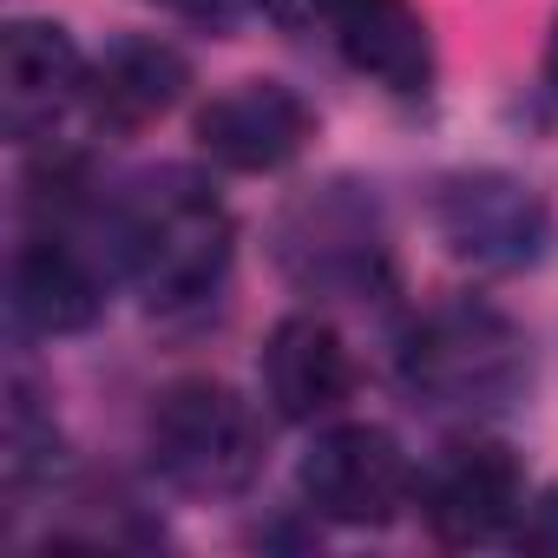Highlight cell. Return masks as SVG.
Returning a JSON list of instances; mask_svg holds the SVG:
<instances>
[{"instance_id": "8fae6325", "label": "cell", "mask_w": 558, "mask_h": 558, "mask_svg": "<svg viewBox=\"0 0 558 558\" xmlns=\"http://www.w3.org/2000/svg\"><path fill=\"white\" fill-rule=\"evenodd\" d=\"M336 47L342 60L388 86V93H427L434 86V40L427 21L414 14V0H329Z\"/></svg>"}, {"instance_id": "6da1fadb", "label": "cell", "mask_w": 558, "mask_h": 558, "mask_svg": "<svg viewBox=\"0 0 558 558\" xmlns=\"http://www.w3.org/2000/svg\"><path fill=\"white\" fill-rule=\"evenodd\" d=\"M230 243L236 223L223 210V197L210 184H197L191 171H158L138 184L132 210H125V263L132 283L158 303H197L217 290V276L230 269Z\"/></svg>"}, {"instance_id": "8992f818", "label": "cell", "mask_w": 558, "mask_h": 558, "mask_svg": "<svg viewBox=\"0 0 558 558\" xmlns=\"http://www.w3.org/2000/svg\"><path fill=\"white\" fill-rule=\"evenodd\" d=\"M525 506V473L499 440H460L421 480V519L440 545H486L512 532Z\"/></svg>"}, {"instance_id": "5bb4252c", "label": "cell", "mask_w": 558, "mask_h": 558, "mask_svg": "<svg viewBox=\"0 0 558 558\" xmlns=\"http://www.w3.org/2000/svg\"><path fill=\"white\" fill-rule=\"evenodd\" d=\"M512 545H519V551H551V558H558V493H538V499L519 506Z\"/></svg>"}, {"instance_id": "30bf717a", "label": "cell", "mask_w": 558, "mask_h": 558, "mask_svg": "<svg viewBox=\"0 0 558 558\" xmlns=\"http://www.w3.org/2000/svg\"><path fill=\"white\" fill-rule=\"evenodd\" d=\"M263 395L283 421H323L355 395V362L323 316H290L263 342Z\"/></svg>"}, {"instance_id": "9c48e42d", "label": "cell", "mask_w": 558, "mask_h": 558, "mask_svg": "<svg viewBox=\"0 0 558 558\" xmlns=\"http://www.w3.org/2000/svg\"><path fill=\"white\" fill-rule=\"evenodd\" d=\"M73 99H86L80 47L47 21H14L0 40V125H8V138L34 145L66 119Z\"/></svg>"}, {"instance_id": "7c38bea8", "label": "cell", "mask_w": 558, "mask_h": 558, "mask_svg": "<svg viewBox=\"0 0 558 558\" xmlns=\"http://www.w3.org/2000/svg\"><path fill=\"white\" fill-rule=\"evenodd\" d=\"M191 86V66L165 40H119L93 73H86V106L106 132H145L165 119Z\"/></svg>"}, {"instance_id": "52a82bcc", "label": "cell", "mask_w": 558, "mask_h": 558, "mask_svg": "<svg viewBox=\"0 0 558 558\" xmlns=\"http://www.w3.org/2000/svg\"><path fill=\"white\" fill-rule=\"evenodd\" d=\"M316 138V112L283 80H243L197 112V145L223 171H283Z\"/></svg>"}, {"instance_id": "3957f363", "label": "cell", "mask_w": 558, "mask_h": 558, "mask_svg": "<svg viewBox=\"0 0 558 558\" xmlns=\"http://www.w3.org/2000/svg\"><path fill=\"white\" fill-rule=\"evenodd\" d=\"M145 447H151V466L191 499H230L263 466V434H256L250 401L223 381H204V375L171 381L151 401Z\"/></svg>"}, {"instance_id": "277c9868", "label": "cell", "mask_w": 558, "mask_h": 558, "mask_svg": "<svg viewBox=\"0 0 558 558\" xmlns=\"http://www.w3.org/2000/svg\"><path fill=\"white\" fill-rule=\"evenodd\" d=\"M408 493L414 473L388 427H329L303 460V499L336 525H388Z\"/></svg>"}, {"instance_id": "9a60e30c", "label": "cell", "mask_w": 558, "mask_h": 558, "mask_svg": "<svg viewBox=\"0 0 558 558\" xmlns=\"http://www.w3.org/2000/svg\"><path fill=\"white\" fill-rule=\"evenodd\" d=\"M250 8L269 14L276 27H303V21H316V14L329 8V0H250Z\"/></svg>"}, {"instance_id": "5b68a950", "label": "cell", "mask_w": 558, "mask_h": 558, "mask_svg": "<svg viewBox=\"0 0 558 558\" xmlns=\"http://www.w3.org/2000/svg\"><path fill=\"white\" fill-rule=\"evenodd\" d=\"M349 184L310 197L290 210L283 223V263L303 290H329V296H375L388 283V250L375 230V210H362L355 197H342Z\"/></svg>"}, {"instance_id": "2e32d148", "label": "cell", "mask_w": 558, "mask_h": 558, "mask_svg": "<svg viewBox=\"0 0 558 558\" xmlns=\"http://www.w3.org/2000/svg\"><path fill=\"white\" fill-rule=\"evenodd\" d=\"M545 73H551V86H558V27H551V53H545Z\"/></svg>"}, {"instance_id": "4fadbf2b", "label": "cell", "mask_w": 558, "mask_h": 558, "mask_svg": "<svg viewBox=\"0 0 558 558\" xmlns=\"http://www.w3.org/2000/svg\"><path fill=\"white\" fill-rule=\"evenodd\" d=\"M99 276L86 269V256L66 236H34L14 256V310L40 329V336H73L99 316Z\"/></svg>"}, {"instance_id": "7a4b0ae2", "label": "cell", "mask_w": 558, "mask_h": 558, "mask_svg": "<svg viewBox=\"0 0 558 558\" xmlns=\"http://www.w3.org/2000/svg\"><path fill=\"white\" fill-rule=\"evenodd\" d=\"M401 381L421 401H434V408H460V414L499 408L525 381V336L493 303L453 296V303L427 310L408 329V342H401Z\"/></svg>"}, {"instance_id": "ba28073f", "label": "cell", "mask_w": 558, "mask_h": 558, "mask_svg": "<svg viewBox=\"0 0 558 558\" xmlns=\"http://www.w3.org/2000/svg\"><path fill=\"white\" fill-rule=\"evenodd\" d=\"M434 223H440L447 250L460 263H480V269H519L545 250V204L525 184L493 178V171L440 184Z\"/></svg>"}]
</instances>
